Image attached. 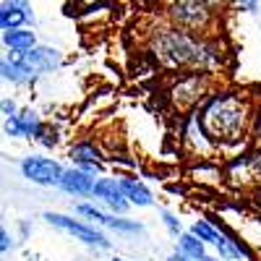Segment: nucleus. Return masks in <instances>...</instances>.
<instances>
[{
  "instance_id": "1",
  "label": "nucleus",
  "mask_w": 261,
  "mask_h": 261,
  "mask_svg": "<svg viewBox=\"0 0 261 261\" xmlns=\"http://www.w3.org/2000/svg\"><path fill=\"white\" fill-rule=\"evenodd\" d=\"M256 102L258 99L248 92L220 86L199 107V115L214 141L220 144L222 157H235L251 146V123Z\"/></svg>"
},
{
  "instance_id": "2",
  "label": "nucleus",
  "mask_w": 261,
  "mask_h": 261,
  "mask_svg": "<svg viewBox=\"0 0 261 261\" xmlns=\"http://www.w3.org/2000/svg\"><path fill=\"white\" fill-rule=\"evenodd\" d=\"M201 39H204V34H193V32L167 24L160 29H151V34L146 39V47H149L151 58L157 60L160 68L180 73V71H196Z\"/></svg>"
},
{
  "instance_id": "3",
  "label": "nucleus",
  "mask_w": 261,
  "mask_h": 261,
  "mask_svg": "<svg viewBox=\"0 0 261 261\" xmlns=\"http://www.w3.org/2000/svg\"><path fill=\"white\" fill-rule=\"evenodd\" d=\"M222 86L220 76L214 73H204V71H180L178 76H172L167 89H165V97H167V105L175 110L178 115H186V113H193L204 105V99L217 92Z\"/></svg>"
},
{
  "instance_id": "4",
  "label": "nucleus",
  "mask_w": 261,
  "mask_h": 261,
  "mask_svg": "<svg viewBox=\"0 0 261 261\" xmlns=\"http://www.w3.org/2000/svg\"><path fill=\"white\" fill-rule=\"evenodd\" d=\"M178 146L180 151L199 162V160H220L222 157V149L220 144L214 141V136L206 130L199 110L193 113H186V115H178Z\"/></svg>"
},
{
  "instance_id": "5",
  "label": "nucleus",
  "mask_w": 261,
  "mask_h": 261,
  "mask_svg": "<svg viewBox=\"0 0 261 261\" xmlns=\"http://www.w3.org/2000/svg\"><path fill=\"white\" fill-rule=\"evenodd\" d=\"M165 18L172 27L193 32V34H212L217 24V11L206 0H162Z\"/></svg>"
},
{
  "instance_id": "6",
  "label": "nucleus",
  "mask_w": 261,
  "mask_h": 261,
  "mask_svg": "<svg viewBox=\"0 0 261 261\" xmlns=\"http://www.w3.org/2000/svg\"><path fill=\"white\" fill-rule=\"evenodd\" d=\"M225 172V186L235 193L243 191H256L261 186V146L251 144L246 151L235 157H227V162L222 165Z\"/></svg>"
},
{
  "instance_id": "7",
  "label": "nucleus",
  "mask_w": 261,
  "mask_h": 261,
  "mask_svg": "<svg viewBox=\"0 0 261 261\" xmlns=\"http://www.w3.org/2000/svg\"><path fill=\"white\" fill-rule=\"evenodd\" d=\"M42 220H45L47 225H53L55 230H60V232H68L71 238H76V241H81L84 246H89V248H97V251H110L113 248V241H107V235L102 230H97L94 225L73 220L71 214L42 212Z\"/></svg>"
},
{
  "instance_id": "8",
  "label": "nucleus",
  "mask_w": 261,
  "mask_h": 261,
  "mask_svg": "<svg viewBox=\"0 0 261 261\" xmlns=\"http://www.w3.org/2000/svg\"><path fill=\"white\" fill-rule=\"evenodd\" d=\"M63 165L53 157H42V154H29L18 160V172L21 178H27L34 186L42 188H58L60 178H63Z\"/></svg>"
},
{
  "instance_id": "9",
  "label": "nucleus",
  "mask_w": 261,
  "mask_h": 261,
  "mask_svg": "<svg viewBox=\"0 0 261 261\" xmlns=\"http://www.w3.org/2000/svg\"><path fill=\"white\" fill-rule=\"evenodd\" d=\"M92 199H99L107 209H110V214H118V217H125L128 212H130V204L128 201V196H125V191H123V183H120V178H105V175H99L97 178V186H94V193H92Z\"/></svg>"
},
{
  "instance_id": "10",
  "label": "nucleus",
  "mask_w": 261,
  "mask_h": 261,
  "mask_svg": "<svg viewBox=\"0 0 261 261\" xmlns=\"http://www.w3.org/2000/svg\"><path fill=\"white\" fill-rule=\"evenodd\" d=\"M18 58L24 60L32 71H37V76H47V73H55L60 65H63V53L53 45H37L27 53H18Z\"/></svg>"
},
{
  "instance_id": "11",
  "label": "nucleus",
  "mask_w": 261,
  "mask_h": 261,
  "mask_svg": "<svg viewBox=\"0 0 261 261\" xmlns=\"http://www.w3.org/2000/svg\"><path fill=\"white\" fill-rule=\"evenodd\" d=\"M94 186H97V175H92V172H86L76 165L65 167L63 170V178H60V191L65 196H76V199H92L94 193Z\"/></svg>"
},
{
  "instance_id": "12",
  "label": "nucleus",
  "mask_w": 261,
  "mask_h": 261,
  "mask_svg": "<svg viewBox=\"0 0 261 261\" xmlns=\"http://www.w3.org/2000/svg\"><path fill=\"white\" fill-rule=\"evenodd\" d=\"M27 24H37V16L29 0H3V6H0V29L11 32Z\"/></svg>"
},
{
  "instance_id": "13",
  "label": "nucleus",
  "mask_w": 261,
  "mask_h": 261,
  "mask_svg": "<svg viewBox=\"0 0 261 261\" xmlns=\"http://www.w3.org/2000/svg\"><path fill=\"white\" fill-rule=\"evenodd\" d=\"M0 76H3V81L18 86V89H24V86H34L39 81L37 71H32L16 53L13 55H6L3 60H0Z\"/></svg>"
},
{
  "instance_id": "14",
  "label": "nucleus",
  "mask_w": 261,
  "mask_h": 261,
  "mask_svg": "<svg viewBox=\"0 0 261 261\" xmlns=\"http://www.w3.org/2000/svg\"><path fill=\"white\" fill-rule=\"evenodd\" d=\"M120 183H123V191H125V196H128V201L134 204V206H139V209L154 206V193H151V188H149L141 178H136V175H123Z\"/></svg>"
},
{
  "instance_id": "15",
  "label": "nucleus",
  "mask_w": 261,
  "mask_h": 261,
  "mask_svg": "<svg viewBox=\"0 0 261 261\" xmlns=\"http://www.w3.org/2000/svg\"><path fill=\"white\" fill-rule=\"evenodd\" d=\"M68 160L71 165H84V162H107V154L102 151V146L92 139H81L73 141L68 146Z\"/></svg>"
},
{
  "instance_id": "16",
  "label": "nucleus",
  "mask_w": 261,
  "mask_h": 261,
  "mask_svg": "<svg viewBox=\"0 0 261 261\" xmlns=\"http://www.w3.org/2000/svg\"><path fill=\"white\" fill-rule=\"evenodd\" d=\"M3 45L11 50V53H27L32 47H37V34L29 29V27H18V29H11V32H3Z\"/></svg>"
},
{
  "instance_id": "17",
  "label": "nucleus",
  "mask_w": 261,
  "mask_h": 261,
  "mask_svg": "<svg viewBox=\"0 0 261 261\" xmlns=\"http://www.w3.org/2000/svg\"><path fill=\"white\" fill-rule=\"evenodd\" d=\"M175 248L180 251V253H186V256H191V258H196V261H201L204 256H206V243L201 241L199 235H193L191 230H183L178 238H175Z\"/></svg>"
},
{
  "instance_id": "18",
  "label": "nucleus",
  "mask_w": 261,
  "mask_h": 261,
  "mask_svg": "<svg viewBox=\"0 0 261 261\" xmlns=\"http://www.w3.org/2000/svg\"><path fill=\"white\" fill-rule=\"evenodd\" d=\"M16 118H18L21 128H24L27 139H37L42 134V128H45V120H42L39 110H34V107H21V113Z\"/></svg>"
},
{
  "instance_id": "19",
  "label": "nucleus",
  "mask_w": 261,
  "mask_h": 261,
  "mask_svg": "<svg viewBox=\"0 0 261 261\" xmlns=\"http://www.w3.org/2000/svg\"><path fill=\"white\" fill-rule=\"evenodd\" d=\"M107 227L115 230V232H123V235H144L146 232V225L144 222H136V220H125V217H118L113 214Z\"/></svg>"
},
{
  "instance_id": "20",
  "label": "nucleus",
  "mask_w": 261,
  "mask_h": 261,
  "mask_svg": "<svg viewBox=\"0 0 261 261\" xmlns=\"http://www.w3.org/2000/svg\"><path fill=\"white\" fill-rule=\"evenodd\" d=\"M73 212L81 214V217H86V220H92L94 225H102V227H107V222H110V217H113V214H107V212H102L99 206L86 204V201H84V204H76Z\"/></svg>"
},
{
  "instance_id": "21",
  "label": "nucleus",
  "mask_w": 261,
  "mask_h": 261,
  "mask_svg": "<svg viewBox=\"0 0 261 261\" xmlns=\"http://www.w3.org/2000/svg\"><path fill=\"white\" fill-rule=\"evenodd\" d=\"M157 214H160V220H162L165 230H167L172 238H178V235L183 232V225H180V220H178V214H172L170 209H160Z\"/></svg>"
},
{
  "instance_id": "22",
  "label": "nucleus",
  "mask_w": 261,
  "mask_h": 261,
  "mask_svg": "<svg viewBox=\"0 0 261 261\" xmlns=\"http://www.w3.org/2000/svg\"><path fill=\"white\" fill-rule=\"evenodd\" d=\"M42 149H55L58 144H60V134H58V128H53V125H47L45 123V128H42V134L34 139Z\"/></svg>"
},
{
  "instance_id": "23",
  "label": "nucleus",
  "mask_w": 261,
  "mask_h": 261,
  "mask_svg": "<svg viewBox=\"0 0 261 261\" xmlns=\"http://www.w3.org/2000/svg\"><path fill=\"white\" fill-rule=\"evenodd\" d=\"M251 144L261 146V99L256 102V110H253V123H251Z\"/></svg>"
},
{
  "instance_id": "24",
  "label": "nucleus",
  "mask_w": 261,
  "mask_h": 261,
  "mask_svg": "<svg viewBox=\"0 0 261 261\" xmlns=\"http://www.w3.org/2000/svg\"><path fill=\"white\" fill-rule=\"evenodd\" d=\"M227 6L243 13H256L261 8V0H227Z\"/></svg>"
},
{
  "instance_id": "25",
  "label": "nucleus",
  "mask_w": 261,
  "mask_h": 261,
  "mask_svg": "<svg viewBox=\"0 0 261 261\" xmlns=\"http://www.w3.org/2000/svg\"><path fill=\"white\" fill-rule=\"evenodd\" d=\"M3 130H6V136H11V139H27V136H24V128H21V123H18L16 115H13V118H6Z\"/></svg>"
},
{
  "instance_id": "26",
  "label": "nucleus",
  "mask_w": 261,
  "mask_h": 261,
  "mask_svg": "<svg viewBox=\"0 0 261 261\" xmlns=\"http://www.w3.org/2000/svg\"><path fill=\"white\" fill-rule=\"evenodd\" d=\"M0 110H3L6 118H13V115L21 113V107H18V102L13 97H3V99H0Z\"/></svg>"
},
{
  "instance_id": "27",
  "label": "nucleus",
  "mask_w": 261,
  "mask_h": 261,
  "mask_svg": "<svg viewBox=\"0 0 261 261\" xmlns=\"http://www.w3.org/2000/svg\"><path fill=\"white\" fill-rule=\"evenodd\" d=\"M13 248H16V238L8 232V227H0V251L8 253V251H13Z\"/></svg>"
},
{
  "instance_id": "28",
  "label": "nucleus",
  "mask_w": 261,
  "mask_h": 261,
  "mask_svg": "<svg viewBox=\"0 0 261 261\" xmlns=\"http://www.w3.org/2000/svg\"><path fill=\"white\" fill-rule=\"evenodd\" d=\"M167 261H196V258H191V256H186V253H180V251L175 248V251L167 256Z\"/></svg>"
},
{
  "instance_id": "29",
  "label": "nucleus",
  "mask_w": 261,
  "mask_h": 261,
  "mask_svg": "<svg viewBox=\"0 0 261 261\" xmlns=\"http://www.w3.org/2000/svg\"><path fill=\"white\" fill-rule=\"evenodd\" d=\"M167 193H172V196H186V188L178 186V183H167Z\"/></svg>"
},
{
  "instance_id": "30",
  "label": "nucleus",
  "mask_w": 261,
  "mask_h": 261,
  "mask_svg": "<svg viewBox=\"0 0 261 261\" xmlns=\"http://www.w3.org/2000/svg\"><path fill=\"white\" fill-rule=\"evenodd\" d=\"M251 201H253V204L261 209V186H258L256 191H251Z\"/></svg>"
},
{
  "instance_id": "31",
  "label": "nucleus",
  "mask_w": 261,
  "mask_h": 261,
  "mask_svg": "<svg viewBox=\"0 0 261 261\" xmlns=\"http://www.w3.org/2000/svg\"><path fill=\"white\" fill-rule=\"evenodd\" d=\"M206 3H209L214 11H220V8H225V6H227V0H206Z\"/></svg>"
},
{
  "instance_id": "32",
  "label": "nucleus",
  "mask_w": 261,
  "mask_h": 261,
  "mask_svg": "<svg viewBox=\"0 0 261 261\" xmlns=\"http://www.w3.org/2000/svg\"><path fill=\"white\" fill-rule=\"evenodd\" d=\"M79 3H81L84 8H89V6H97V3H99V0H79Z\"/></svg>"
},
{
  "instance_id": "33",
  "label": "nucleus",
  "mask_w": 261,
  "mask_h": 261,
  "mask_svg": "<svg viewBox=\"0 0 261 261\" xmlns=\"http://www.w3.org/2000/svg\"><path fill=\"white\" fill-rule=\"evenodd\" d=\"M21 235H24V238L29 235V222H27V220H24V222H21Z\"/></svg>"
},
{
  "instance_id": "34",
  "label": "nucleus",
  "mask_w": 261,
  "mask_h": 261,
  "mask_svg": "<svg viewBox=\"0 0 261 261\" xmlns=\"http://www.w3.org/2000/svg\"><path fill=\"white\" fill-rule=\"evenodd\" d=\"M201 261H225V258H220V256H209V253H206Z\"/></svg>"
},
{
  "instance_id": "35",
  "label": "nucleus",
  "mask_w": 261,
  "mask_h": 261,
  "mask_svg": "<svg viewBox=\"0 0 261 261\" xmlns=\"http://www.w3.org/2000/svg\"><path fill=\"white\" fill-rule=\"evenodd\" d=\"M110 261H128V258H120V256H113Z\"/></svg>"
}]
</instances>
